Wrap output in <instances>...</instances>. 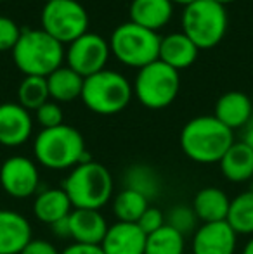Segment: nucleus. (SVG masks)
I'll list each match as a JSON object with an SVG mask.
<instances>
[{"mask_svg": "<svg viewBox=\"0 0 253 254\" xmlns=\"http://www.w3.org/2000/svg\"><path fill=\"white\" fill-rule=\"evenodd\" d=\"M184 251L186 237L169 225H163L160 230L146 237L144 254H184Z\"/></svg>", "mask_w": 253, "mask_h": 254, "instance_id": "obj_26", "label": "nucleus"}, {"mask_svg": "<svg viewBox=\"0 0 253 254\" xmlns=\"http://www.w3.org/2000/svg\"><path fill=\"white\" fill-rule=\"evenodd\" d=\"M165 221L169 227H172L173 230L182 234L184 237L192 235L196 232V228L199 227L194 209H192V206H187V204H175V206L170 207L165 216Z\"/></svg>", "mask_w": 253, "mask_h": 254, "instance_id": "obj_29", "label": "nucleus"}, {"mask_svg": "<svg viewBox=\"0 0 253 254\" xmlns=\"http://www.w3.org/2000/svg\"><path fill=\"white\" fill-rule=\"evenodd\" d=\"M33 156L37 163L47 170H71L90 159L84 135L64 123L40 130L33 142Z\"/></svg>", "mask_w": 253, "mask_h": 254, "instance_id": "obj_3", "label": "nucleus"}, {"mask_svg": "<svg viewBox=\"0 0 253 254\" xmlns=\"http://www.w3.org/2000/svg\"><path fill=\"white\" fill-rule=\"evenodd\" d=\"M33 239V228L24 214L0 209V254H21Z\"/></svg>", "mask_w": 253, "mask_h": 254, "instance_id": "obj_14", "label": "nucleus"}, {"mask_svg": "<svg viewBox=\"0 0 253 254\" xmlns=\"http://www.w3.org/2000/svg\"><path fill=\"white\" fill-rule=\"evenodd\" d=\"M172 3H179V5H189V3H192V2H196V0H170Z\"/></svg>", "mask_w": 253, "mask_h": 254, "instance_id": "obj_38", "label": "nucleus"}, {"mask_svg": "<svg viewBox=\"0 0 253 254\" xmlns=\"http://www.w3.org/2000/svg\"><path fill=\"white\" fill-rule=\"evenodd\" d=\"M70 235L78 244L101 246L109 225L101 211L95 209H73L68 216Z\"/></svg>", "mask_w": 253, "mask_h": 254, "instance_id": "obj_16", "label": "nucleus"}, {"mask_svg": "<svg viewBox=\"0 0 253 254\" xmlns=\"http://www.w3.org/2000/svg\"><path fill=\"white\" fill-rule=\"evenodd\" d=\"M191 206L194 209L198 221H201V223H215V221H226L227 213H229L231 199L222 189L205 187L196 192Z\"/></svg>", "mask_w": 253, "mask_h": 254, "instance_id": "obj_21", "label": "nucleus"}, {"mask_svg": "<svg viewBox=\"0 0 253 254\" xmlns=\"http://www.w3.org/2000/svg\"><path fill=\"white\" fill-rule=\"evenodd\" d=\"M51 232L59 239H71V235H70V221H68V218L59 220V221H56L54 225H51Z\"/></svg>", "mask_w": 253, "mask_h": 254, "instance_id": "obj_35", "label": "nucleus"}, {"mask_svg": "<svg viewBox=\"0 0 253 254\" xmlns=\"http://www.w3.org/2000/svg\"><path fill=\"white\" fill-rule=\"evenodd\" d=\"M213 116L233 131L236 128H243L253 116L252 99L243 92H227L219 97Z\"/></svg>", "mask_w": 253, "mask_h": 254, "instance_id": "obj_18", "label": "nucleus"}, {"mask_svg": "<svg viewBox=\"0 0 253 254\" xmlns=\"http://www.w3.org/2000/svg\"><path fill=\"white\" fill-rule=\"evenodd\" d=\"M234 144V131L215 116H196L180 131V149L191 161L199 164L220 163Z\"/></svg>", "mask_w": 253, "mask_h": 254, "instance_id": "obj_1", "label": "nucleus"}, {"mask_svg": "<svg viewBox=\"0 0 253 254\" xmlns=\"http://www.w3.org/2000/svg\"><path fill=\"white\" fill-rule=\"evenodd\" d=\"M0 2H3V0H0Z\"/></svg>", "mask_w": 253, "mask_h": 254, "instance_id": "obj_40", "label": "nucleus"}, {"mask_svg": "<svg viewBox=\"0 0 253 254\" xmlns=\"http://www.w3.org/2000/svg\"><path fill=\"white\" fill-rule=\"evenodd\" d=\"M49 88L47 80L40 76H24V80L19 83L17 88V104L24 109L37 111L42 104L49 101Z\"/></svg>", "mask_w": 253, "mask_h": 254, "instance_id": "obj_28", "label": "nucleus"}, {"mask_svg": "<svg viewBox=\"0 0 253 254\" xmlns=\"http://www.w3.org/2000/svg\"><path fill=\"white\" fill-rule=\"evenodd\" d=\"M198 52L199 49L182 31H175V33H170L167 37L160 38L158 61L177 69L179 73L194 64V61L198 59Z\"/></svg>", "mask_w": 253, "mask_h": 254, "instance_id": "obj_17", "label": "nucleus"}, {"mask_svg": "<svg viewBox=\"0 0 253 254\" xmlns=\"http://www.w3.org/2000/svg\"><path fill=\"white\" fill-rule=\"evenodd\" d=\"M241 142L253 149V116L250 118V121L243 127V137H241Z\"/></svg>", "mask_w": 253, "mask_h": 254, "instance_id": "obj_36", "label": "nucleus"}, {"mask_svg": "<svg viewBox=\"0 0 253 254\" xmlns=\"http://www.w3.org/2000/svg\"><path fill=\"white\" fill-rule=\"evenodd\" d=\"M123 185L125 189L139 192L148 201H151V199L158 197L160 190H162V178L153 166L144 163H135L130 164L123 173Z\"/></svg>", "mask_w": 253, "mask_h": 254, "instance_id": "obj_24", "label": "nucleus"}, {"mask_svg": "<svg viewBox=\"0 0 253 254\" xmlns=\"http://www.w3.org/2000/svg\"><path fill=\"white\" fill-rule=\"evenodd\" d=\"M109 54H111L109 42L102 38L101 35L87 31L68 45V51L64 52V59H66L68 66L73 71H77L80 76L88 78L99 71L106 69Z\"/></svg>", "mask_w": 253, "mask_h": 254, "instance_id": "obj_11", "label": "nucleus"}, {"mask_svg": "<svg viewBox=\"0 0 253 254\" xmlns=\"http://www.w3.org/2000/svg\"><path fill=\"white\" fill-rule=\"evenodd\" d=\"M213 2H217V3H220V5H224V7H226L227 3L234 2V0H213Z\"/></svg>", "mask_w": 253, "mask_h": 254, "instance_id": "obj_39", "label": "nucleus"}, {"mask_svg": "<svg viewBox=\"0 0 253 254\" xmlns=\"http://www.w3.org/2000/svg\"><path fill=\"white\" fill-rule=\"evenodd\" d=\"M130 23L146 30L158 31L173 16V3L170 0H132L128 7Z\"/></svg>", "mask_w": 253, "mask_h": 254, "instance_id": "obj_19", "label": "nucleus"}, {"mask_svg": "<svg viewBox=\"0 0 253 254\" xmlns=\"http://www.w3.org/2000/svg\"><path fill=\"white\" fill-rule=\"evenodd\" d=\"M148 235L139 228L137 223L116 221L109 225L101 249L104 254H144Z\"/></svg>", "mask_w": 253, "mask_h": 254, "instance_id": "obj_15", "label": "nucleus"}, {"mask_svg": "<svg viewBox=\"0 0 253 254\" xmlns=\"http://www.w3.org/2000/svg\"><path fill=\"white\" fill-rule=\"evenodd\" d=\"M73 209L99 211L113 197V177L104 164L97 161H85L71 168L63 182Z\"/></svg>", "mask_w": 253, "mask_h": 254, "instance_id": "obj_2", "label": "nucleus"}, {"mask_svg": "<svg viewBox=\"0 0 253 254\" xmlns=\"http://www.w3.org/2000/svg\"><path fill=\"white\" fill-rule=\"evenodd\" d=\"M137 225L146 235H149V234H153V232L160 230L163 225H167L165 214H163V211L158 209V207L149 206L148 209L144 211V214L139 218Z\"/></svg>", "mask_w": 253, "mask_h": 254, "instance_id": "obj_32", "label": "nucleus"}, {"mask_svg": "<svg viewBox=\"0 0 253 254\" xmlns=\"http://www.w3.org/2000/svg\"><path fill=\"white\" fill-rule=\"evenodd\" d=\"M35 120L42 127V130H45V128H56L59 125H63L64 114L58 102L47 101L35 111Z\"/></svg>", "mask_w": 253, "mask_h": 254, "instance_id": "obj_30", "label": "nucleus"}, {"mask_svg": "<svg viewBox=\"0 0 253 254\" xmlns=\"http://www.w3.org/2000/svg\"><path fill=\"white\" fill-rule=\"evenodd\" d=\"M220 173L233 184H243L253 178V149L243 142H234L219 163Z\"/></svg>", "mask_w": 253, "mask_h": 254, "instance_id": "obj_22", "label": "nucleus"}, {"mask_svg": "<svg viewBox=\"0 0 253 254\" xmlns=\"http://www.w3.org/2000/svg\"><path fill=\"white\" fill-rule=\"evenodd\" d=\"M73 211L70 199H68L66 192L61 189L49 187L40 190L35 195L33 201V214L38 221L45 225H54L56 221L64 220L70 216V213Z\"/></svg>", "mask_w": 253, "mask_h": 254, "instance_id": "obj_20", "label": "nucleus"}, {"mask_svg": "<svg viewBox=\"0 0 253 254\" xmlns=\"http://www.w3.org/2000/svg\"><path fill=\"white\" fill-rule=\"evenodd\" d=\"M227 31L226 7L213 0H196L182 10V33L201 51L213 49Z\"/></svg>", "mask_w": 253, "mask_h": 254, "instance_id": "obj_6", "label": "nucleus"}, {"mask_svg": "<svg viewBox=\"0 0 253 254\" xmlns=\"http://www.w3.org/2000/svg\"><path fill=\"white\" fill-rule=\"evenodd\" d=\"M238 249V234L227 221L201 223L191 239L192 254H234Z\"/></svg>", "mask_w": 253, "mask_h": 254, "instance_id": "obj_12", "label": "nucleus"}, {"mask_svg": "<svg viewBox=\"0 0 253 254\" xmlns=\"http://www.w3.org/2000/svg\"><path fill=\"white\" fill-rule=\"evenodd\" d=\"M33 133V118L30 111L17 102L0 104V145L19 147Z\"/></svg>", "mask_w": 253, "mask_h": 254, "instance_id": "obj_13", "label": "nucleus"}, {"mask_svg": "<svg viewBox=\"0 0 253 254\" xmlns=\"http://www.w3.org/2000/svg\"><path fill=\"white\" fill-rule=\"evenodd\" d=\"M21 31L17 23L7 16H0V52L12 51L21 37Z\"/></svg>", "mask_w": 253, "mask_h": 254, "instance_id": "obj_31", "label": "nucleus"}, {"mask_svg": "<svg viewBox=\"0 0 253 254\" xmlns=\"http://www.w3.org/2000/svg\"><path fill=\"white\" fill-rule=\"evenodd\" d=\"M241 254H253V235L247 241V244L241 249Z\"/></svg>", "mask_w": 253, "mask_h": 254, "instance_id": "obj_37", "label": "nucleus"}, {"mask_svg": "<svg viewBox=\"0 0 253 254\" xmlns=\"http://www.w3.org/2000/svg\"><path fill=\"white\" fill-rule=\"evenodd\" d=\"M149 207V201L141 195L139 192H134L130 189H123L122 192L113 197V213L116 220L125 221V223H137L139 218L144 214V211Z\"/></svg>", "mask_w": 253, "mask_h": 254, "instance_id": "obj_27", "label": "nucleus"}, {"mask_svg": "<svg viewBox=\"0 0 253 254\" xmlns=\"http://www.w3.org/2000/svg\"><path fill=\"white\" fill-rule=\"evenodd\" d=\"M134 97V88L122 73L102 69L85 78L82 101L88 111L101 116L122 113Z\"/></svg>", "mask_w": 253, "mask_h": 254, "instance_id": "obj_5", "label": "nucleus"}, {"mask_svg": "<svg viewBox=\"0 0 253 254\" xmlns=\"http://www.w3.org/2000/svg\"><path fill=\"white\" fill-rule=\"evenodd\" d=\"M49 97L54 102H71L75 99L82 97L85 78L80 76L77 71H73L70 66H61L51 73L47 78Z\"/></svg>", "mask_w": 253, "mask_h": 254, "instance_id": "obj_23", "label": "nucleus"}, {"mask_svg": "<svg viewBox=\"0 0 253 254\" xmlns=\"http://www.w3.org/2000/svg\"><path fill=\"white\" fill-rule=\"evenodd\" d=\"M40 23L42 30L54 40L70 45L88 31V14L77 0H47Z\"/></svg>", "mask_w": 253, "mask_h": 254, "instance_id": "obj_9", "label": "nucleus"}, {"mask_svg": "<svg viewBox=\"0 0 253 254\" xmlns=\"http://www.w3.org/2000/svg\"><path fill=\"white\" fill-rule=\"evenodd\" d=\"M61 254H104L101 246H90V244H78L71 242L68 248H64Z\"/></svg>", "mask_w": 253, "mask_h": 254, "instance_id": "obj_34", "label": "nucleus"}, {"mask_svg": "<svg viewBox=\"0 0 253 254\" xmlns=\"http://www.w3.org/2000/svg\"><path fill=\"white\" fill-rule=\"evenodd\" d=\"M12 61L24 76L47 78L63 66V44L47 35L44 30H23L17 44L14 45Z\"/></svg>", "mask_w": 253, "mask_h": 254, "instance_id": "obj_4", "label": "nucleus"}, {"mask_svg": "<svg viewBox=\"0 0 253 254\" xmlns=\"http://www.w3.org/2000/svg\"><path fill=\"white\" fill-rule=\"evenodd\" d=\"M0 187L14 199H30L40 192V170L26 156H10L0 164Z\"/></svg>", "mask_w": 253, "mask_h": 254, "instance_id": "obj_10", "label": "nucleus"}, {"mask_svg": "<svg viewBox=\"0 0 253 254\" xmlns=\"http://www.w3.org/2000/svg\"><path fill=\"white\" fill-rule=\"evenodd\" d=\"M226 221L238 235H253V189L231 199Z\"/></svg>", "mask_w": 253, "mask_h": 254, "instance_id": "obj_25", "label": "nucleus"}, {"mask_svg": "<svg viewBox=\"0 0 253 254\" xmlns=\"http://www.w3.org/2000/svg\"><path fill=\"white\" fill-rule=\"evenodd\" d=\"M160 38L156 31L146 30L134 23H122L109 38V51L122 64L135 69L158 61Z\"/></svg>", "mask_w": 253, "mask_h": 254, "instance_id": "obj_7", "label": "nucleus"}, {"mask_svg": "<svg viewBox=\"0 0 253 254\" xmlns=\"http://www.w3.org/2000/svg\"><path fill=\"white\" fill-rule=\"evenodd\" d=\"M137 101L148 109H165L175 101L180 90V74L162 61L148 64L137 71L132 85Z\"/></svg>", "mask_w": 253, "mask_h": 254, "instance_id": "obj_8", "label": "nucleus"}, {"mask_svg": "<svg viewBox=\"0 0 253 254\" xmlns=\"http://www.w3.org/2000/svg\"><path fill=\"white\" fill-rule=\"evenodd\" d=\"M21 254H61L51 241L45 239H31Z\"/></svg>", "mask_w": 253, "mask_h": 254, "instance_id": "obj_33", "label": "nucleus"}]
</instances>
